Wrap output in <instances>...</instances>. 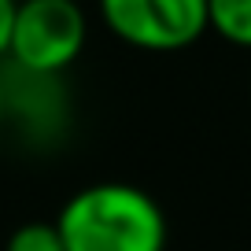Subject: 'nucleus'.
Masks as SVG:
<instances>
[{
  "label": "nucleus",
  "instance_id": "nucleus-1",
  "mask_svg": "<svg viewBox=\"0 0 251 251\" xmlns=\"http://www.w3.org/2000/svg\"><path fill=\"white\" fill-rule=\"evenodd\" d=\"M55 229L67 251H166L170 226L144 188L100 181L63 203Z\"/></svg>",
  "mask_w": 251,
  "mask_h": 251
},
{
  "label": "nucleus",
  "instance_id": "nucleus-2",
  "mask_svg": "<svg viewBox=\"0 0 251 251\" xmlns=\"http://www.w3.org/2000/svg\"><path fill=\"white\" fill-rule=\"evenodd\" d=\"M89 37L78 0H19L8 55L30 74H55L81 55Z\"/></svg>",
  "mask_w": 251,
  "mask_h": 251
},
{
  "label": "nucleus",
  "instance_id": "nucleus-3",
  "mask_svg": "<svg viewBox=\"0 0 251 251\" xmlns=\"http://www.w3.org/2000/svg\"><path fill=\"white\" fill-rule=\"evenodd\" d=\"M118 41L144 52H177L207 33V0H100Z\"/></svg>",
  "mask_w": 251,
  "mask_h": 251
},
{
  "label": "nucleus",
  "instance_id": "nucleus-4",
  "mask_svg": "<svg viewBox=\"0 0 251 251\" xmlns=\"http://www.w3.org/2000/svg\"><path fill=\"white\" fill-rule=\"evenodd\" d=\"M207 30L236 48H251V0H207Z\"/></svg>",
  "mask_w": 251,
  "mask_h": 251
},
{
  "label": "nucleus",
  "instance_id": "nucleus-5",
  "mask_svg": "<svg viewBox=\"0 0 251 251\" xmlns=\"http://www.w3.org/2000/svg\"><path fill=\"white\" fill-rule=\"evenodd\" d=\"M4 251H67L55 222H23L15 233L8 236Z\"/></svg>",
  "mask_w": 251,
  "mask_h": 251
},
{
  "label": "nucleus",
  "instance_id": "nucleus-6",
  "mask_svg": "<svg viewBox=\"0 0 251 251\" xmlns=\"http://www.w3.org/2000/svg\"><path fill=\"white\" fill-rule=\"evenodd\" d=\"M15 11H19V0H0V55H8L11 26H15Z\"/></svg>",
  "mask_w": 251,
  "mask_h": 251
},
{
  "label": "nucleus",
  "instance_id": "nucleus-7",
  "mask_svg": "<svg viewBox=\"0 0 251 251\" xmlns=\"http://www.w3.org/2000/svg\"><path fill=\"white\" fill-rule=\"evenodd\" d=\"M0 118H4V81H0Z\"/></svg>",
  "mask_w": 251,
  "mask_h": 251
}]
</instances>
